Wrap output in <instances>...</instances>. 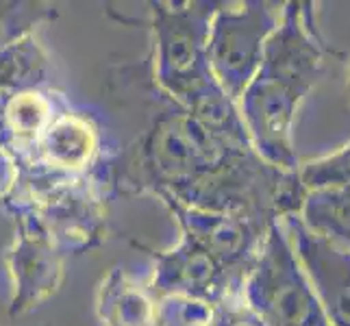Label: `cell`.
<instances>
[{
  "label": "cell",
  "mask_w": 350,
  "mask_h": 326,
  "mask_svg": "<svg viewBox=\"0 0 350 326\" xmlns=\"http://www.w3.org/2000/svg\"><path fill=\"white\" fill-rule=\"evenodd\" d=\"M204 326H265L263 320L248 307L241 294L228 296L207 309Z\"/></svg>",
  "instance_id": "ac0fdd59"
},
{
  "label": "cell",
  "mask_w": 350,
  "mask_h": 326,
  "mask_svg": "<svg viewBox=\"0 0 350 326\" xmlns=\"http://www.w3.org/2000/svg\"><path fill=\"white\" fill-rule=\"evenodd\" d=\"M298 217L311 233L350 250V185L307 191Z\"/></svg>",
  "instance_id": "9a60e30c"
},
{
  "label": "cell",
  "mask_w": 350,
  "mask_h": 326,
  "mask_svg": "<svg viewBox=\"0 0 350 326\" xmlns=\"http://www.w3.org/2000/svg\"><path fill=\"white\" fill-rule=\"evenodd\" d=\"M131 246L148 252L152 257V270L146 279L148 287L163 303L176 300L178 305L211 307L220 300L241 294L244 281L215 259L202 244L189 235H180L170 250H154L137 239Z\"/></svg>",
  "instance_id": "52a82bcc"
},
{
  "label": "cell",
  "mask_w": 350,
  "mask_h": 326,
  "mask_svg": "<svg viewBox=\"0 0 350 326\" xmlns=\"http://www.w3.org/2000/svg\"><path fill=\"white\" fill-rule=\"evenodd\" d=\"M298 178L307 191L350 185V144L329 157L300 165Z\"/></svg>",
  "instance_id": "e0dca14e"
},
{
  "label": "cell",
  "mask_w": 350,
  "mask_h": 326,
  "mask_svg": "<svg viewBox=\"0 0 350 326\" xmlns=\"http://www.w3.org/2000/svg\"><path fill=\"white\" fill-rule=\"evenodd\" d=\"M283 3L246 0L222 3L213 16L207 40V59L215 83L235 105L257 77L265 42L279 27Z\"/></svg>",
  "instance_id": "5b68a950"
},
{
  "label": "cell",
  "mask_w": 350,
  "mask_h": 326,
  "mask_svg": "<svg viewBox=\"0 0 350 326\" xmlns=\"http://www.w3.org/2000/svg\"><path fill=\"white\" fill-rule=\"evenodd\" d=\"M348 92H350V68H348Z\"/></svg>",
  "instance_id": "ffe728a7"
},
{
  "label": "cell",
  "mask_w": 350,
  "mask_h": 326,
  "mask_svg": "<svg viewBox=\"0 0 350 326\" xmlns=\"http://www.w3.org/2000/svg\"><path fill=\"white\" fill-rule=\"evenodd\" d=\"M109 152L111 133L105 120L90 109L70 105L53 120V124L35 144L29 159L18 163V167L35 165L51 172L96 176L100 180Z\"/></svg>",
  "instance_id": "30bf717a"
},
{
  "label": "cell",
  "mask_w": 350,
  "mask_h": 326,
  "mask_svg": "<svg viewBox=\"0 0 350 326\" xmlns=\"http://www.w3.org/2000/svg\"><path fill=\"white\" fill-rule=\"evenodd\" d=\"M57 7L35 0H0V48L57 20Z\"/></svg>",
  "instance_id": "2e32d148"
},
{
  "label": "cell",
  "mask_w": 350,
  "mask_h": 326,
  "mask_svg": "<svg viewBox=\"0 0 350 326\" xmlns=\"http://www.w3.org/2000/svg\"><path fill=\"white\" fill-rule=\"evenodd\" d=\"M111 152L100 183L109 200L152 196L185 207L263 220L298 215L307 189L170 98L152 77L150 55L118 59L103 81Z\"/></svg>",
  "instance_id": "6da1fadb"
},
{
  "label": "cell",
  "mask_w": 350,
  "mask_h": 326,
  "mask_svg": "<svg viewBox=\"0 0 350 326\" xmlns=\"http://www.w3.org/2000/svg\"><path fill=\"white\" fill-rule=\"evenodd\" d=\"M329 53L316 24V5L283 3L281 22L265 42L257 74L307 98L318 85Z\"/></svg>",
  "instance_id": "ba28073f"
},
{
  "label": "cell",
  "mask_w": 350,
  "mask_h": 326,
  "mask_svg": "<svg viewBox=\"0 0 350 326\" xmlns=\"http://www.w3.org/2000/svg\"><path fill=\"white\" fill-rule=\"evenodd\" d=\"M305 96L257 74L241 94L237 111L250 146L261 159L281 172H298L294 122Z\"/></svg>",
  "instance_id": "9c48e42d"
},
{
  "label": "cell",
  "mask_w": 350,
  "mask_h": 326,
  "mask_svg": "<svg viewBox=\"0 0 350 326\" xmlns=\"http://www.w3.org/2000/svg\"><path fill=\"white\" fill-rule=\"evenodd\" d=\"M7 198L29 204L66 255L98 250L111 237V200L96 176L20 165L16 185Z\"/></svg>",
  "instance_id": "3957f363"
},
{
  "label": "cell",
  "mask_w": 350,
  "mask_h": 326,
  "mask_svg": "<svg viewBox=\"0 0 350 326\" xmlns=\"http://www.w3.org/2000/svg\"><path fill=\"white\" fill-rule=\"evenodd\" d=\"M148 7L152 77L170 98L226 137L250 141L237 105L215 83L207 40L213 16L222 3L215 0H152Z\"/></svg>",
  "instance_id": "7a4b0ae2"
},
{
  "label": "cell",
  "mask_w": 350,
  "mask_h": 326,
  "mask_svg": "<svg viewBox=\"0 0 350 326\" xmlns=\"http://www.w3.org/2000/svg\"><path fill=\"white\" fill-rule=\"evenodd\" d=\"M265 326H329L283 222H274L241 287Z\"/></svg>",
  "instance_id": "277c9868"
},
{
  "label": "cell",
  "mask_w": 350,
  "mask_h": 326,
  "mask_svg": "<svg viewBox=\"0 0 350 326\" xmlns=\"http://www.w3.org/2000/svg\"><path fill=\"white\" fill-rule=\"evenodd\" d=\"M170 211L180 235L194 237L226 270H231L241 281L255 263L272 220L246 215V213H224L207 211L196 207H185L178 202H161ZM279 222V220H276Z\"/></svg>",
  "instance_id": "8fae6325"
},
{
  "label": "cell",
  "mask_w": 350,
  "mask_h": 326,
  "mask_svg": "<svg viewBox=\"0 0 350 326\" xmlns=\"http://www.w3.org/2000/svg\"><path fill=\"white\" fill-rule=\"evenodd\" d=\"M16 178H18V167H16L14 157H11L3 148V144H0V202L11 194V189L16 185Z\"/></svg>",
  "instance_id": "d6986e66"
},
{
  "label": "cell",
  "mask_w": 350,
  "mask_h": 326,
  "mask_svg": "<svg viewBox=\"0 0 350 326\" xmlns=\"http://www.w3.org/2000/svg\"><path fill=\"white\" fill-rule=\"evenodd\" d=\"M281 222L329 326H350V250L311 233L298 215Z\"/></svg>",
  "instance_id": "7c38bea8"
},
{
  "label": "cell",
  "mask_w": 350,
  "mask_h": 326,
  "mask_svg": "<svg viewBox=\"0 0 350 326\" xmlns=\"http://www.w3.org/2000/svg\"><path fill=\"white\" fill-rule=\"evenodd\" d=\"M51 85L53 62L42 44L40 31L0 48V94Z\"/></svg>",
  "instance_id": "5bb4252c"
},
{
  "label": "cell",
  "mask_w": 350,
  "mask_h": 326,
  "mask_svg": "<svg viewBox=\"0 0 350 326\" xmlns=\"http://www.w3.org/2000/svg\"><path fill=\"white\" fill-rule=\"evenodd\" d=\"M16 224V235L5 252L11 285L9 316L20 318L57 296L66 281V252L42 217L29 204L5 198L0 202Z\"/></svg>",
  "instance_id": "8992f818"
},
{
  "label": "cell",
  "mask_w": 350,
  "mask_h": 326,
  "mask_svg": "<svg viewBox=\"0 0 350 326\" xmlns=\"http://www.w3.org/2000/svg\"><path fill=\"white\" fill-rule=\"evenodd\" d=\"M100 326H167L165 303L122 265H113L96 287Z\"/></svg>",
  "instance_id": "4fadbf2b"
}]
</instances>
